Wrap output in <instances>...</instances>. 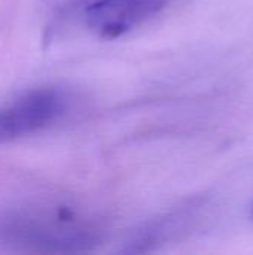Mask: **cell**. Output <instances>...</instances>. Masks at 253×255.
I'll list each match as a JSON object with an SVG mask.
<instances>
[{
  "label": "cell",
  "instance_id": "2",
  "mask_svg": "<svg viewBox=\"0 0 253 255\" xmlns=\"http://www.w3.org/2000/svg\"><path fill=\"white\" fill-rule=\"evenodd\" d=\"M64 100L52 88L34 90L0 109V142H7L49 126L63 111Z\"/></svg>",
  "mask_w": 253,
  "mask_h": 255
},
{
  "label": "cell",
  "instance_id": "1",
  "mask_svg": "<svg viewBox=\"0 0 253 255\" xmlns=\"http://www.w3.org/2000/svg\"><path fill=\"white\" fill-rule=\"evenodd\" d=\"M0 233L15 245L37 251H79L95 244V235L73 217L57 214L51 217H22L7 220Z\"/></svg>",
  "mask_w": 253,
  "mask_h": 255
},
{
  "label": "cell",
  "instance_id": "3",
  "mask_svg": "<svg viewBox=\"0 0 253 255\" xmlns=\"http://www.w3.org/2000/svg\"><path fill=\"white\" fill-rule=\"evenodd\" d=\"M171 0H92L85 9L91 31L116 39L160 13Z\"/></svg>",
  "mask_w": 253,
  "mask_h": 255
},
{
  "label": "cell",
  "instance_id": "4",
  "mask_svg": "<svg viewBox=\"0 0 253 255\" xmlns=\"http://www.w3.org/2000/svg\"><path fill=\"white\" fill-rule=\"evenodd\" d=\"M252 215H253V209H252Z\"/></svg>",
  "mask_w": 253,
  "mask_h": 255
}]
</instances>
